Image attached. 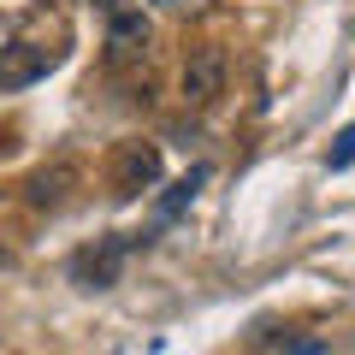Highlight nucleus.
I'll list each match as a JSON object with an SVG mask.
<instances>
[{"mask_svg":"<svg viewBox=\"0 0 355 355\" xmlns=\"http://www.w3.org/2000/svg\"><path fill=\"white\" fill-rule=\"evenodd\" d=\"M178 89H184V107H214L219 95H225V48H190V60H184V77H178Z\"/></svg>","mask_w":355,"mask_h":355,"instance_id":"1","label":"nucleus"},{"mask_svg":"<svg viewBox=\"0 0 355 355\" xmlns=\"http://www.w3.org/2000/svg\"><path fill=\"white\" fill-rule=\"evenodd\" d=\"M107 178H113V196H142L160 178V142H119Z\"/></svg>","mask_w":355,"mask_h":355,"instance_id":"2","label":"nucleus"},{"mask_svg":"<svg viewBox=\"0 0 355 355\" xmlns=\"http://www.w3.org/2000/svg\"><path fill=\"white\" fill-rule=\"evenodd\" d=\"M60 53L53 48H36V42H12V48H0V89H30L36 77L53 71Z\"/></svg>","mask_w":355,"mask_h":355,"instance_id":"3","label":"nucleus"},{"mask_svg":"<svg viewBox=\"0 0 355 355\" xmlns=\"http://www.w3.org/2000/svg\"><path fill=\"white\" fill-rule=\"evenodd\" d=\"M119 266H125V237H107L101 249H83L71 261V279L83 291H113L119 284Z\"/></svg>","mask_w":355,"mask_h":355,"instance_id":"4","label":"nucleus"},{"mask_svg":"<svg viewBox=\"0 0 355 355\" xmlns=\"http://www.w3.org/2000/svg\"><path fill=\"white\" fill-rule=\"evenodd\" d=\"M148 36H154V24H148L142 6H125V0L107 6V48H113V53H142Z\"/></svg>","mask_w":355,"mask_h":355,"instance_id":"5","label":"nucleus"},{"mask_svg":"<svg viewBox=\"0 0 355 355\" xmlns=\"http://www.w3.org/2000/svg\"><path fill=\"white\" fill-rule=\"evenodd\" d=\"M71 190H77V160H53V166H42V172H30L24 202L30 207H60Z\"/></svg>","mask_w":355,"mask_h":355,"instance_id":"6","label":"nucleus"},{"mask_svg":"<svg viewBox=\"0 0 355 355\" xmlns=\"http://www.w3.org/2000/svg\"><path fill=\"white\" fill-rule=\"evenodd\" d=\"M202 178H207V172H202V166H196V172H190V178H184V184H178V190H172V196H166V202H160V214H166V219H172V214H178V207H184V202H190V196H196V184H202Z\"/></svg>","mask_w":355,"mask_h":355,"instance_id":"7","label":"nucleus"},{"mask_svg":"<svg viewBox=\"0 0 355 355\" xmlns=\"http://www.w3.org/2000/svg\"><path fill=\"white\" fill-rule=\"evenodd\" d=\"M349 160H355V125H349V130H338V142H331V154H326L331 172H343Z\"/></svg>","mask_w":355,"mask_h":355,"instance_id":"8","label":"nucleus"},{"mask_svg":"<svg viewBox=\"0 0 355 355\" xmlns=\"http://www.w3.org/2000/svg\"><path fill=\"white\" fill-rule=\"evenodd\" d=\"M154 6H166V12H196L202 0H154Z\"/></svg>","mask_w":355,"mask_h":355,"instance_id":"9","label":"nucleus"},{"mask_svg":"<svg viewBox=\"0 0 355 355\" xmlns=\"http://www.w3.org/2000/svg\"><path fill=\"white\" fill-rule=\"evenodd\" d=\"M284 355H326V343H296V349H284Z\"/></svg>","mask_w":355,"mask_h":355,"instance_id":"10","label":"nucleus"},{"mask_svg":"<svg viewBox=\"0 0 355 355\" xmlns=\"http://www.w3.org/2000/svg\"><path fill=\"white\" fill-rule=\"evenodd\" d=\"M6 261H12V249H6V243H0V266H6Z\"/></svg>","mask_w":355,"mask_h":355,"instance_id":"11","label":"nucleus"},{"mask_svg":"<svg viewBox=\"0 0 355 355\" xmlns=\"http://www.w3.org/2000/svg\"><path fill=\"white\" fill-rule=\"evenodd\" d=\"M101 6H113V0H101Z\"/></svg>","mask_w":355,"mask_h":355,"instance_id":"12","label":"nucleus"}]
</instances>
